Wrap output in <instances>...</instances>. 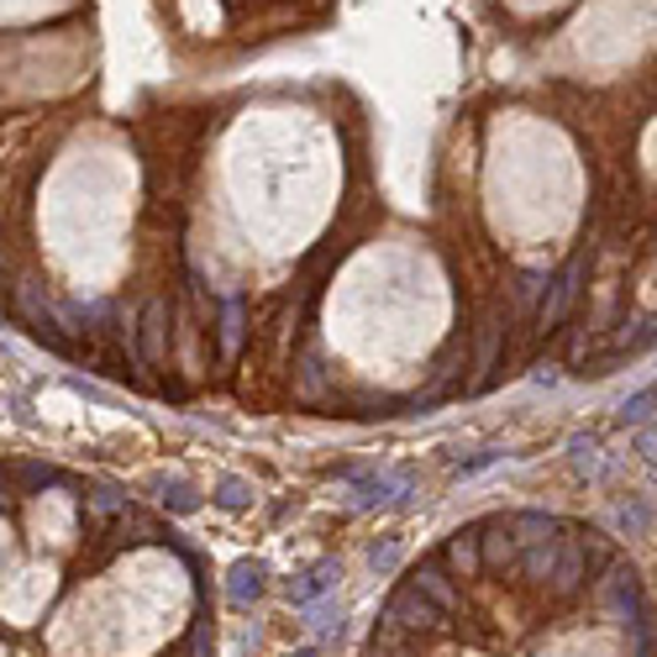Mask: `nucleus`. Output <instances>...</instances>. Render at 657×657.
Instances as JSON below:
<instances>
[{"label":"nucleus","mask_w":657,"mask_h":657,"mask_svg":"<svg viewBox=\"0 0 657 657\" xmlns=\"http://www.w3.org/2000/svg\"><path fill=\"white\" fill-rule=\"evenodd\" d=\"M216 578L105 478L0 453V657H216Z\"/></svg>","instance_id":"nucleus-1"},{"label":"nucleus","mask_w":657,"mask_h":657,"mask_svg":"<svg viewBox=\"0 0 657 657\" xmlns=\"http://www.w3.org/2000/svg\"><path fill=\"white\" fill-rule=\"evenodd\" d=\"M358 657H657V605L605 532L495 511L390 584Z\"/></svg>","instance_id":"nucleus-2"},{"label":"nucleus","mask_w":657,"mask_h":657,"mask_svg":"<svg viewBox=\"0 0 657 657\" xmlns=\"http://www.w3.org/2000/svg\"><path fill=\"white\" fill-rule=\"evenodd\" d=\"M484 363L478 321L447 242L368 221L290 316L274 368L300 411H405L463 390Z\"/></svg>","instance_id":"nucleus-3"}]
</instances>
